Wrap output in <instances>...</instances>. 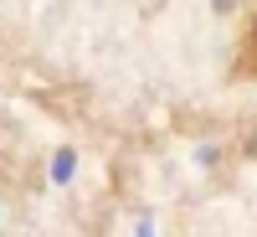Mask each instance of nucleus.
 <instances>
[{"instance_id": "nucleus-1", "label": "nucleus", "mask_w": 257, "mask_h": 237, "mask_svg": "<svg viewBox=\"0 0 257 237\" xmlns=\"http://www.w3.org/2000/svg\"><path fill=\"white\" fill-rule=\"evenodd\" d=\"M252 36H257V21H252Z\"/></svg>"}]
</instances>
